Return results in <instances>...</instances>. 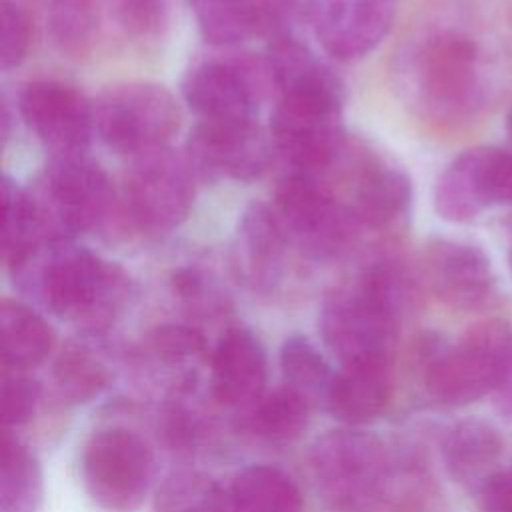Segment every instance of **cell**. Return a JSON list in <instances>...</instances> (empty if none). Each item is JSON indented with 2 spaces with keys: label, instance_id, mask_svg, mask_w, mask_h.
Wrapping results in <instances>:
<instances>
[{
  "label": "cell",
  "instance_id": "cell-1",
  "mask_svg": "<svg viewBox=\"0 0 512 512\" xmlns=\"http://www.w3.org/2000/svg\"><path fill=\"white\" fill-rule=\"evenodd\" d=\"M482 38L464 24H434L402 54L400 80L408 104L428 122L460 126L490 100L494 72Z\"/></svg>",
  "mask_w": 512,
  "mask_h": 512
},
{
  "label": "cell",
  "instance_id": "cell-2",
  "mask_svg": "<svg viewBox=\"0 0 512 512\" xmlns=\"http://www.w3.org/2000/svg\"><path fill=\"white\" fill-rule=\"evenodd\" d=\"M14 284L54 316L98 330L126 304L132 282L76 240L50 238L8 268Z\"/></svg>",
  "mask_w": 512,
  "mask_h": 512
},
{
  "label": "cell",
  "instance_id": "cell-3",
  "mask_svg": "<svg viewBox=\"0 0 512 512\" xmlns=\"http://www.w3.org/2000/svg\"><path fill=\"white\" fill-rule=\"evenodd\" d=\"M410 300L402 262L382 254L334 288L320 312V332L340 364L390 358Z\"/></svg>",
  "mask_w": 512,
  "mask_h": 512
},
{
  "label": "cell",
  "instance_id": "cell-4",
  "mask_svg": "<svg viewBox=\"0 0 512 512\" xmlns=\"http://www.w3.org/2000/svg\"><path fill=\"white\" fill-rule=\"evenodd\" d=\"M418 356L428 394L446 406H466L496 390L512 356V326L504 320H486L452 346L426 336Z\"/></svg>",
  "mask_w": 512,
  "mask_h": 512
},
{
  "label": "cell",
  "instance_id": "cell-5",
  "mask_svg": "<svg viewBox=\"0 0 512 512\" xmlns=\"http://www.w3.org/2000/svg\"><path fill=\"white\" fill-rule=\"evenodd\" d=\"M316 490L334 512H374L392 482L386 446L370 432L330 430L310 450Z\"/></svg>",
  "mask_w": 512,
  "mask_h": 512
},
{
  "label": "cell",
  "instance_id": "cell-6",
  "mask_svg": "<svg viewBox=\"0 0 512 512\" xmlns=\"http://www.w3.org/2000/svg\"><path fill=\"white\" fill-rule=\"evenodd\" d=\"M272 208L290 244L312 260L338 258L360 230L324 174L288 170L274 190Z\"/></svg>",
  "mask_w": 512,
  "mask_h": 512
},
{
  "label": "cell",
  "instance_id": "cell-7",
  "mask_svg": "<svg viewBox=\"0 0 512 512\" xmlns=\"http://www.w3.org/2000/svg\"><path fill=\"white\" fill-rule=\"evenodd\" d=\"M94 134L114 152L142 156L166 148L180 128L176 98L154 82L108 86L92 100Z\"/></svg>",
  "mask_w": 512,
  "mask_h": 512
},
{
  "label": "cell",
  "instance_id": "cell-8",
  "mask_svg": "<svg viewBox=\"0 0 512 512\" xmlns=\"http://www.w3.org/2000/svg\"><path fill=\"white\" fill-rule=\"evenodd\" d=\"M48 238L76 240L102 228L114 212V188L106 172L84 156L50 158L32 192Z\"/></svg>",
  "mask_w": 512,
  "mask_h": 512
},
{
  "label": "cell",
  "instance_id": "cell-9",
  "mask_svg": "<svg viewBox=\"0 0 512 512\" xmlns=\"http://www.w3.org/2000/svg\"><path fill=\"white\" fill-rule=\"evenodd\" d=\"M82 482L90 498L108 512H134L154 478V454L148 442L122 426L102 428L84 442Z\"/></svg>",
  "mask_w": 512,
  "mask_h": 512
},
{
  "label": "cell",
  "instance_id": "cell-10",
  "mask_svg": "<svg viewBox=\"0 0 512 512\" xmlns=\"http://www.w3.org/2000/svg\"><path fill=\"white\" fill-rule=\"evenodd\" d=\"M196 180L186 154L168 146L136 156L124 186L126 218L150 234L178 228L192 210Z\"/></svg>",
  "mask_w": 512,
  "mask_h": 512
},
{
  "label": "cell",
  "instance_id": "cell-11",
  "mask_svg": "<svg viewBox=\"0 0 512 512\" xmlns=\"http://www.w3.org/2000/svg\"><path fill=\"white\" fill-rule=\"evenodd\" d=\"M434 210L452 224H468L484 212L512 204V152L474 146L452 158L440 172Z\"/></svg>",
  "mask_w": 512,
  "mask_h": 512
},
{
  "label": "cell",
  "instance_id": "cell-12",
  "mask_svg": "<svg viewBox=\"0 0 512 512\" xmlns=\"http://www.w3.org/2000/svg\"><path fill=\"white\" fill-rule=\"evenodd\" d=\"M268 134L290 170L326 174L346 152L340 106L278 100Z\"/></svg>",
  "mask_w": 512,
  "mask_h": 512
},
{
  "label": "cell",
  "instance_id": "cell-13",
  "mask_svg": "<svg viewBox=\"0 0 512 512\" xmlns=\"http://www.w3.org/2000/svg\"><path fill=\"white\" fill-rule=\"evenodd\" d=\"M18 112L50 158L84 156L94 136L92 100L58 80L28 82L18 96Z\"/></svg>",
  "mask_w": 512,
  "mask_h": 512
},
{
  "label": "cell",
  "instance_id": "cell-14",
  "mask_svg": "<svg viewBox=\"0 0 512 512\" xmlns=\"http://www.w3.org/2000/svg\"><path fill=\"white\" fill-rule=\"evenodd\" d=\"M184 154L202 182L220 178L252 182L266 172L274 144L258 120L244 124L198 122L188 136Z\"/></svg>",
  "mask_w": 512,
  "mask_h": 512
},
{
  "label": "cell",
  "instance_id": "cell-15",
  "mask_svg": "<svg viewBox=\"0 0 512 512\" xmlns=\"http://www.w3.org/2000/svg\"><path fill=\"white\" fill-rule=\"evenodd\" d=\"M420 274L428 290L454 310H480L488 306L498 278L486 252L454 238H430L420 252Z\"/></svg>",
  "mask_w": 512,
  "mask_h": 512
},
{
  "label": "cell",
  "instance_id": "cell-16",
  "mask_svg": "<svg viewBox=\"0 0 512 512\" xmlns=\"http://www.w3.org/2000/svg\"><path fill=\"white\" fill-rule=\"evenodd\" d=\"M188 108L204 124H244L258 120L260 88L250 64L232 58H204L182 80Z\"/></svg>",
  "mask_w": 512,
  "mask_h": 512
},
{
  "label": "cell",
  "instance_id": "cell-17",
  "mask_svg": "<svg viewBox=\"0 0 512 512\" xmlns=\"http://www.w3.org/2000/svg\"><path fill=\"white\" fill-rule=\"evenodd\" d=\"M302 14L326 54L352 62L368 56L390 32L394 0H304Z\"/></svg>",
  "mask_w": 512,
  "mask_h": 512
},
{
  "label": "cell",
  "instance_id": "cell-18",
  "mask_svg": "<svg viewBox=\"0 0 512 512\" xmlns=\"http://www.w3.org/2000/svg\"><path fill=\"white\" fill-rule=\"evenodd\" d=\"M348 208L360 228L372 232H394L400 228L412 206L410 176L392 160L368 150L354 158L350 168Z\"/></svg>",
  "mask_w": 512,
  "mask_h": 512
},
{
  "label": "cell",
  "instance_id": "cell-19",
  "mask_svg": "<svg viewBox=\"0 0 512 512\" xmlns=\"http://www.w3.org/2000/svg\"><path fill=\"white\" fill-rule=\"evenodd\" d=\"M264 68L278 92V100L310 104H344L340 76L302 40L292 34L268 40Z\"/></svg>",
  "mask_w": 512,
  "mask_h": 512
},
{
  "label": "cell",
  "instance_id": "cell-20",
  "mask_svg": "<svg viewBox=\"0 0 512 512\" xmlns=\"http://www.w3.org/2000/svg\"><path fill=\"white\" fill-rule=\"evenodd\" d=\"M268 376L266 350L244 326L228 328L216 342L210 384L214 398L230 408H252L264 394Z\"/></svg>",
  "mask_w": 512,
  "mask_h": 512
},
{
  "label": "cell",
  "instance_id": "cell-21",
  "mask_svg": "<svg viewBox=\"0 0 512 512\" xmlns=\"http://www.w3.org/2000/svg\"><path fill=\"white\" fill-rule=\"evenodd\" d=\"M290 240L272 206L252 202L240 214L232 264L236 274L256 290H270L282 276Z\"/></svg>",
  "mask_w": 512,
  "mask_h": 512
},
{
  "label": "cell",
  "instance_id": "cell-22",
  "mask_svg": "<svg viewBox=\"0 0 512 512\" xmlns=\"http://www.w3.org/2000/svg\"><path fill=\"white\" fill-rule=\"evenodd\" d=\"M392 398V360H358L342 364L326 396V408L344 424L376 420Z\"/></svg>",
  "mask_w": 512,
  "mask_h": 512
},
{
  "label": "cell",
  "instance_id": "cell-23",
  "mask_svg": "<svg viewBox=\"0 0 512 512\" xmlns=\"http://www.w3.org/2000/svg\"><path fill=\"white\" fill-rule=\"evenodd\" d=\"M502 450L504 444L498 430L478 418L452 424L442 438V460L448 474L478 492L498 472L496 464Z\"/></svg>",
  "mask_w": 512,
  "mask_h": 512
},
{
  "label": "cell",
  "instance_id": "cell-24",
  "mask_svg": "<svg viewBox=\"0 0 512 512\" xmlns=\"http://www.w3.org/2000/svg\"><path fill=\"white\" fill-rule=\"evenodd\" d=\"M50 324L28 304L4 298L0 304L2 366L30 370L42 364L54 348Z\"/></svg>",
  "mask_w": 512,
  "mask_h": 512
},
{
  "label": "cell",
  "instance_id": "cell-25",
  "mask_svg": "<svg viewBox=\"0 0 512 512\" xmlns=\"http://www.w3.org/2000/svg\"><path fill=\"white\" fill-rule=\"evenodd\" d=\"M230 512H302L304 498L296 482L276 466L252 464L240 470L228 488Z\"/></svg>",
  "mask_w": 512,
  "mask_h": 512
},
{
  "label": "cell",
  "instance_id": "cell-26",
  "mask_svg": "<svg viewBox=\"0 0 512 512\" xmlns=\"http://www.w3.org/2000/svg\"><path fill=\"white\" fill-rule=\"evenodd\" d=\"M2 258L6 268L20 262L48 238L40 206L32 190L2 176Z\"/></svg>",
  "mask_w": 512,
  "mask_h": 512
},
{
  "label": "cell",
  "instance_id": "cell-27",
  "mask_svg": "<svg viewBox=\"0 0 512 512\" xmlns=\"http://www.w3.org/2000/svg\"><path fill=\"white\" fill-rule=\"evenodd\" d=\"M44 502V476L36 454L8 430L2 436L0 510L38 512Z\"/></svg>",
  "mask_w": 512,
  "mask_h": 512
},
{
  "label": "cell",
  "instance_id": "cell-28",
  "mask_svg": "<svg viewBox=\"0 0 512 512\" xmlns=\"http://www.w3.org/2000/svg\"><path fill=\"white\" fill-rule=\"evenodd\" d=\"M310 402L288 384L264 392L250 408L252 432L272 444H288L302 436L310 422Z\"/></svg>",
  "mask_w": 512,
  "mask_h": 512
},
{
  "label": "cell",
  "instance_id": "cell-29",
  "mask_svg": "<svg viewBox=\"0 0 512 512\" xmlns=\"http://www.w3.org/2000/svg\"><path fill=\"white\" fill-rule=\"evenodd\" d=\"M154 512H230L228 492L204 472L180 470L164 478L154 494Z\"/></svg>",
  "mask_w": 512,
  "mask_h": 512
},
{
  "label": "cell",
  "instance_id": "cell-30",
  "mask_svg": "<svg viewBox=\"0 0 512 512\" xmlns=\"http://www.w3.org/2000/svg\"><path fill=\"white\" fill-rule=\"evenodd\" d=\"M280 370L284 384L300 392L310 404L324 400L334 380V370L324 354L300 334H294L284 340L280 348Z\"/></svg>",
  "mask_w": 512,
  "mask_h": 512
},
{
  "label": "cell",
  "instance_id": "cell-31",
  "mask_svg": "<svg viewBox=\"0 0 512 512\" xmlns=\"http://www.w3.org/2000/svg\"><path fill=\"white\" fill-rule=\"evenodd\" d=\"M46 26L54 46L64 56H86L98 32L96 0H48Z\"/></svg>",
  "mask_w": 512,
  "mask_h": 512
},
{
  "label": "cell",
  "instance_id": "cell-32",
  "mask_svg": "<svg viewBox=\"0 0 512 512\" xmlns=\"http://www.w3.org/2000/svg\"><path fill=\"white\" fill-rule=\"evenodd\" d=\"M190 6L202 36L216 46L258 36L254 0H190Z\"/></svg>",
  "mask_w": 512,
  "mask_h": 512
},
{
  "label": "cell",
  "instance_id": "cell-33",
  "mask_svg": "<svg viewBox=\"0 0 512 512\" xmlns=\"http://www.w3.org/2000/svg\"><path fill=\"white\" fill-rule=\"evenodd\" d=\"M108 370L84 348H66L54 364V386L64 402L84 404L108 386Z\"/></svg>",
  "mask_w": 512,
  "mask_h": 512
},
{
  "label": "cell",
  "instance_id": "cell-34",
  "mask_svg": "<svg viewBox=\"0 0 512 512\" xmlns=\"http://www.w3.org/2000/svg\"><path fill=\"white\" fill-rule=\"evenodd\" d=\"M120 28L132 38H156L170 24L176 0H112Z\"/></svg>",
  "mask_w": 512,
  "mask_h": 512
},
{
  "label": "cell",
  "instance_id": "cell-35",
  "mask_svg": "<svg viewBox=\"0 0 512 512\" xmlns=\"http://www.w3.org/2000/svg\"><path fill=\"white\" fill-rule=\"evenodd\" d=\"M40 400V384L28 370L2 368L0 378V414L6 428L26 424L36 412Z\"/></svg>",
  "mask_w": 512,
  "mask_h": 512
},
{
  "label": "cell",
  "instance_id": "cell-36",
  "mask_svg": "<svg viewBox=\"0 0 512 512\" xmlns=\"http://www.w3.org/2000/svg\"><path fill=\"white\" fill-rule=\"evenodd\" d=\"M148 346L162 362L180 364L200 356L206 348V340L204 334L190 324L166 322L150 332Z\"/></svg>",
  "mask_w": 512,
  "mask_h": 512
},
{
  "label": "cell",
  "instance_id": "cell-37",
  "mask_svg": "<svg viewBox=\"0 0 512 512\" xmlns=\"http://www.w3.org/2000/svg\"><path fill=\"white\" fill-rule=\"evenodd\" d=\"M32 40L30 16L16 0H0V66L16 68L28 54Z\"/></svg>",
  "mask_w": 512,
  "mask_h": 512
},
{
  "label": "cell",
  "instance_id": "cell-38",
  "mask_svg": "<svg viewBox=\"0 0 512 512\" xmlns=\"http://www.w3.org/2000/svg\"><path fill=\"white\" fill-rule=\"evenodd\" d=\"M174 292L192 308H212L220 302L216 282L196 266L178 268L172 276Z\"/></svg>",
  "mask_w": 512,
  "mask_h": 512
},
{
  "label": "cell",
  "instance_id": "cell-39",
  "mask_svg": "<svg viewBox=\"0 0 512 512\" xmlns=\"http://www.w3.org/2000/svg\"><path fill=\"white\" fill-rule=\"evenodd\" d=\"M482 512H512V468L498 470L480 488Z\"/></svg>",
  "mask_w": 512,
  "mask_h": 512
},
{
  "label": "cell",
  "instance_id": "cell-40",
  "mask_svg": "<svg viewBox=\"0 0 512 512\" xmlns=\"http://www.w3.org/2000/svg\"><path fill=\"white\" fill-rule=\"evenodd\" d=\"M494 396H496V404L498 408L512 418V356H510V362L494 390Z\"/></svg>",
  "mask_w": 512,
  "mask_h": 512
},
{
  "label": "cell",
  "instance_id": "cell-41",
  "mask_svg": "<svg viewBox=\"0 0 512 512\" xmlns=\"http://www.w3.org/2000/svg\"><path fill=\"white\" fill-rule=\"evenodd\" d=\"M506 130H508V136L512 138V106H510L508 116H506Z\"/></svg>",
  "mask_w": 512,
  "mask_h": 512
},
{
  "label": "cell",
  "instance_id": "cell-42",
  "mask_svg": "<svg viewBox=\"0 0 512 512\" xmlns=\"http://www.w3.org/2000/svg\"><path fill=\"white\" fill-rule=\"evenodd\" d=\"M508 264H510V270H512V242H510V250H508Z\"/></svg>",
  "mask_w": 512,
  "mask_h": 512
}]
</instances>
